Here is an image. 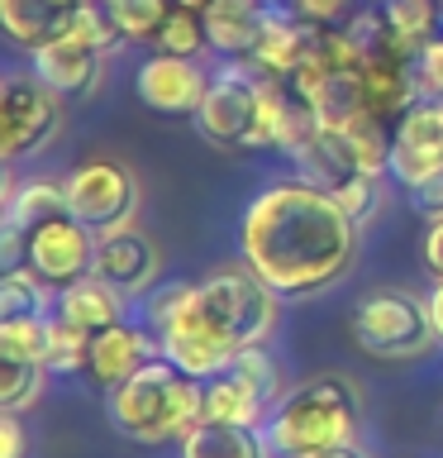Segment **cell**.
Returning <instances> with one entry per match:
<instances>
[{
	"label": "cell",
	"mask_w": 443,
	"mask_h": 458,
	"mask_svg": "<svg viewBox=\"0 0 443 458\" xmlns=\"http://www.w3.org/2000/svg\"><path fill=\"white\" fill-rule=\"evenodd\" d=\"M357 229L324 186L305 177L272 182L243 215V263L277 296H314L353 267Z\"/></svg>",
	"instance_id": "1"
},
{
	"label": "cell",
	"mask_w": 443,
	"mask_h": 458,
	"mask_svg": "<svg viewBox=\"0 0 443 458\" xmlns=\"http://www.w3.org/2000/svg\"><path fill=\"white\" fill-rule=\"evenodd\" d=\"M363 429V396L353 377H310L277 401L267 415V444L277 458H320L329 449L357 444Z\"/></svg>",
	"instance_id": "2"
},
{
	"label": "cell",
	"mask_w": 443,
	"mask_h": 458,
	"mask_svg": "<svg viewBox=\"0 0 443 458\" xmlns=\"http://www.w3.org/2000/svg\"><path fill=\"white\" fill-rule=\"evenodd\" d=\"M200 415H205V386L167 358H153L148 368H138L134 377L110 392L114 429L138 444L186 439L200 425Z\"/></svg>",
	"instance_id": "3"
},
{
	"label": "cell",
	"mask_w": 443,
	"mask_h": 458,
	"mask_svg": "<svg viewBox=\"0 0 443 458\" xmlns=\"http://www.w3.org/2000/svg\"><path fill=\"white\" fill-rule=\"evenodd\" d=\"M148 325L163 339V358L191 377H220L234 363L238 344L205 315L191 282H171L148 301Z\"/></svg>",
	"instance_id": "4"
},
{
	"label": "cell",
	"mask_w": 443,
	"mask_h": 458,
	"mask_svg": "<svg viewBox=\"0 0 443 458\" xmlns=\"http://www.w3.org/2000/svg\"><path fill=\"white\" fill-rule=\"evenodd\" d=\"M348 335L363 353L372 358H420L434 349V315H429V296L420 301L405 286H377L353 306Z\"/></svg>",
	"instance_id": "5"
},
{
	"label": "cell",
	"mask_w": 443,
	"mask_h": 458,
	"mask_svg": "<svg viewBox=\"0 0 443 458\" xmlns=\"http://www.w3.org/2000/svg\"><path fill=\"white\" fill-rule=\"evenodd\" d=\"M196 296L205 315L224 329L238 349L248 344H263L272 329H277V292L257 277L248 263H229V267H214L205 282H196Z\"/></svg>",
	"instance_id": "6"
},
{
	"label": "cell",
	"mask_w": 443,
	"mask_h": 458,
	"mask_svg": "<svg viewBox=\"0 0 443 458\" xmlns=\"http://www.w3.org/2000/svg\"><path fill=\"white\" fill-rule=\"evenodd\" d=\"M67 206L71 215L91 229V234H110V229H129L138 215V177L120 157H91L67 172Z\"/></svg>",
	"instance_id": "7"
},
{
	"label": "cell",
	"mask_w": 443,
	"mask_h": 458,
	"mask_svg": "<svg viewBox=\"0 0 443 458\" xmlns=\"http://www.w3.org/2000/svg\"><path fill=\"white\" fill-rule=\"evenodd\" d=\"M63 129V96L43 86L34 72H14L0 86V157L20 163L38 153Z\"/></svg>",
	"instance_id": "8"
},
{
	"label": "cell",
	"mask_w": 443,
	"mask_h": 458,
	"mask_svg": "<svg viewBox=\"0 0 443 458\" xmlns=\"http://www.w3.org/2000/svg\"><path fill=\"white\" fill-rule=\"evenodd\" d=\"M263 114V77L243 67H224L210 77V91L196 110V129L214 148H253Z\"/></svg>",
	"instance_id": "9"
},
{
	"label": "cell",
	"mask_w": 443,
	"mask_h": 458,
	"mask_svg": "<svg viewBox=\"0 0 443 458\" xmlns=\"http://www.w3.org/2000/svg\"><path fill=\"white\" fill-rule=\"evenodd\" d=\"M391 177L410 191H429L443 177V96H420L396 120Z\"/></svg>",
	"instance_id": "10"
},
{
	"label": "cell",
	"mask_w": 443,
	"mask_h": 458,
	"mask_svg": "<svg viewBox=\"0 0 443 458\" xmlns=\"http://www.w3.org/2000/svg\"><path fill=\"white\" fill-rule=\"evenodd\" d=\"M91 263H96V234L77 220V215L48 220L29 234L24 267L34 272L43 286L67 292V286H77L81 277H91Z\"/></svg>",
	"instance_id": "11"
},
{
	"label": "cell",
	"mask_w": 443,
	"mask_h": 458,
	"mask_svg": "<svg viewBox=\"0 0 443 458\" xmlns=\"http://www.w3.org/2000/svg\"><path fill=\"white\" fill-rule=\"evenodd\" d=\"M134 91L148 110L157 114H196L200 100L210 91V77L196 67V57H171V53H157L138 67L134 77Z\"/></svg>",
	"instance_id": "12"
},
{
	"label": "cell",
	"mask_w": 443,
	"mask_h": 458,
	"mask_svg": "<svg viewBox=\"0 0 443 458\" xmlns=\"http://www.w3.org/2000/svg\"><path fill=\"white\" fill-rule=\"evenodd\" d=\"M91 272L100 282H110L114 292L124 296H138L148 292L153 277H157V249L143 229H110V234H96V263Z\"/></svg>",
	"instance_id": "13"
},
{
	"label": "cell",
	"mask_w": 443,
	"mask_h": 458,
	"mask_svg": "<svg viewBox=\"0 0 443 458\" xmlns=\"http://www.w3.org/2000/svg\"><path fill=\"white\" fill-rule=\"evenodd\" d=\"M314 38H320V29H310L296 10H272L263 38H257V48L248 57V67L267 81H291L296 72L310 63Z\"/></svg>",
	"instance_id": "14"
},
{
	"label": "cell",
	"mask_w": 443,
	"mask_h": 458,
	"mask_svg": "<svg viewBox=\"0 0 443 458\" xmlns=\"http://www.w3.org/2000/svg\"><path fill=\"white\" fill-rule=\"evenodd\" d=\"M157 349H163V339H157V335L120 320V325L91 335V358H86V372H91L105 392H114V386L129 382L138 368H148L153 358H157Z\"/></svg>",
	"instance_id": "15"
},
{
	"label": "cell",
	"mask_w": 443,
	"mask_h": 458,
	"mask_svg": "<svg viewBox=\"0 0 443 458\" xmlns=\"http://www.w3.org/2000/svg\"><path fill=\"white\" fill-rule=\"evenodd\" d=\"M363 100L372 114L396 124L414 100H420V81H414V48H386L367 57L363 67Z\"/></svg>",
	"instance_id": "16"
},
{
	"label": "cell",
	"mask_w": 443,
	"mask_h": 458,
	"mask_svg": "<svg viewBox=\"0 0 443 458\" xmlns=\"http://www.w3.org/2000/svg\"><path fill=\"white\" fill-rule=\"evenodd\" d=\"M100 67H105V53L77 34H63L34 53V77L43 86H53L57 96H91L100 81Z\"/></svg>",
	"instance_id": "17"
},
{
	"label": "cell",
	"mask_w": 443,
	"mask_h": 458,
	"mask_svg": "<svg viewBox=\"0 0 443 458\" xmlns=\"http://www.w3.org/2000/svg\"><path fill=\"white\" fill-rule=\"evenodd\" d=\"M81 5L86 0H0V24H5V38L14 48L38 53L67 34Z\"/></svg>",
	"instance_id": "18"
},
{
	"label": "cell",
	"mask_w": 443,
	"mask_h": 458,
	"mask_svg": "<svg viewBox=\"0 0 443 458\" xmlns=\"http://www.w3.org/2000/svg\"><path fill=\"white\" fill-rule=\"evenodd\" d=\"M296 163H300V177L314 182V186H324L329 196H339L348 182L367 177V172L357 167V157L348 148V139H343V129L339 124H320V120H314L310 139L300 143Z\"/></svg>",
	"instance_id": "19"
},
{
	"label": "cell",
	"mask_w": 443,
	"mask_h": 458,
	"mask_svg": "<svg viewBox=\"0 0 443 458\" xmlns=\"http://www.w3.org/2000/svg\"><path fill=\"white\" fill-rule=\"evenodd\" d=\"M267 5L263 0H210L205 5V34H210V48L224 53V57H238L248 63L257 38L267 29Z\"/></svg>",
	"instance_id": "20"
},
{
	"label": "cell",
	"mask_w": 443,
	"mask_h": 458,
	"mask_svg": "<svg viewBox=\"0 0 443 458\" xmlns=\"http://www.w3.org/2000/svg\"><path fill=\"white\" fill-rule=\"evenodd\" d=\"M57 315L71 320L77 329H86V335H100V329L124 320V292H114L110 282H100L91 272V277H81L77 286L57 292Z\"/></svg>",
	"instance_id": "21"
},
{
	"label": "cell",
	"mask_w": 443,
	"mask_h": 458,
	"mask_svg": "<svg viewBox=\"0 0 443 458\" xmlns=\"http://www.w3.org/2000/svg\"><path fill=\"white\" fill-rule=\"evenodd\" d=\"M181 458H272V444L257 425H220L200 420L181 439Z\"/></svg>",
	"instance_id": "22"
},
{
	"label": "cell",
	"mask_w": 443,
	"mask_h": 458,
	"mask_svg": "<svg viewBox=\"0 0 443 458\" xmlns=\"http://www.w3.org/2000/svg\"><path fill=\"white\" fill-rule=\"evenodd\" d=\"M63 215H71V206H67V186H63V182H43V177H34V182H24L20 191L5 200V225L24 229V234H34V229L48 225V220H63Z\"/></svg>",
	"instance_id": "23"
},
{
	"label": "cell",
	"mask_w": 443,
	"mask_h": 458,
	"mask_svg": "<svg viewBox=\"0 0 443 458\" xmlns=\"http://www.w3.org/2000/svg\"><path fill=\"white\" fill-rule=\"evenodd\" d=\"M343 139H348V148L357 157V167L367 172V177H381V172H391V148H396V129L381 120V114L372 110H357L348 120L339 124Z\"/></svg>",
	"instance_id": "24"
},
{
	"label": "cell",
	"mask_w": 443,
	"mask_h": 458,
	"mask_svg": "<svg viewBox=\"0 0 443 458\" xmlns=\"http://www.w3.org/2000/svg\"><path fill=\"white\" fill-rule=\"evenodd\" d=\"M263 411H267V401L257 396L248 382H238V377H229V372H220V377H210V386H205V415H200V420L263 425Z\"/></svg>",
	"instance_id": "25"
},
{
	"label": "cell",
	"mask_w": 443,
	"mask_h": 458,
	"mask_svg": "<svg viewBox=\"0 0 443 458\" xmlns=\"http://www.w3.org/2000/svg\"><path fill=\"white\" fill-rule=\"evenodd\" d=\"M48 329L43 315H10L0 320V358H24V363H48Z\"/></svg>",
	"instance_id": "26"
},
{
	"label": "cell",
	"mask_w": 443,
	"mask_h": 458,
	"mask_svg": "<svg viewBox=\"0 0 443 458\" xmlns=\"http://www.w3.org/2000/svg\"><path fill=\"white\" fill-rule=\"evenodd\" d=\"M43 377L48 368L43 363H24V358H0V411L20 415L43 396Z\"/></svg>",
	"instance_id": "27"
},
{
	"label": "cell",
	"mask_w": 443,
	"mask_h": 458,
	"mask_svg": "<svg viewBox=\"0 0 443 458\" xmlns=\"http://www.w3.org/2000/svg\"><path fill=\"white\" fill-rule=\"evenodd\" d=\"M171 5H177V0H110L124 43H157Z\"/></svg>",
	"instance_id": "28"
},
{
	"label": "cell",
	"mask_w": 443,
	"mask_h": 458,
	"mask_svg": "<svg viewBox=\"0 0 443 458\" xmlns=\"http://www.w3.org/2000/svg\"><path fill=\"white\" fill-rule=\"evenodd\" d=\"M210 48V34H205V10H191V5H171L163 34H157V53H171V57H196Z\"/></svg>",
	"instance_id": "29"
},
{
	"label": "cell",
	"mask_w": 443,
	"mask_h": 458,
	"mask_svg": "<svg viewBox=\"0 0 443 458\" xmlns=\"http://www.w3.org/2000/svg\"><path fill=\"white\" fill-rule=\"evenodd\" d=\"M224 372H229V377H238V382H248L253 392L267 401V406H272V401H281V368H277V358H272L263 344H248V349H238L234 363H229Z\"/></svg>",
	"instance_id": "30"
},
{
	"label": "cell",
	"mask_w": 443,
	"mask_h": 458,
	"mask_svg": "<svg viewBox=\"0 0 443 458\" xmlns=\"http://www.w3.org/2000/svg\"><path fill=\"white\" fill-rule=\"evenodd\" d=\"M381 14L410 48H424V43L434 38L439 0H381Z\"/></svg>",
	"instance_id": "31"
},
{
	"label": "cell",
	"mask_w": 443,
	"mask_h": 458,
	"mask_svg": "<svg viewBox=\"0 0 443 458\" xmlns=\"http://www.w3.org/2000/svg\"><path fill=\"white\" fill-rule=\"evenodd\" d=\"M86 358H91V335L57 315L53 329H48V363L43 368L48 372H77V368H86Z\"/></svg>",
	"instance_id": "32"
},
{
	"label": "cell",
	"mask_w": 443,
	"mask_h": 458,
	"mask_svg": "<svg viewBox=\"0 0 443 458\" xmlns=\"http://www.w3.org/2000/svg\"><path fill=\"white\" fill-rule=\"evenodd\" d=\"M10 315H43V282L29 267L0 277V320H10Z\"/></svg>",
	"instance_id": "33"
},
{
	"label": "cell",
	"mask_w": 443,
	"mask_h": 458,
	"mask_svg": "<svg viewBox=\"0 0 443 458\" xmlns=\"http://www.w3.org/2000/svg\"><path fill=\"white\" fill-rule=\"evenodd\" d=\"M67 34L86 38V43H91V48H100V53H110L114 43H124L120 24H114V10H110V0H86V5H81V14L71 20V29H67Z\"/></svg>",
	"instance_id": "34"
},
{
	"label": "cell",
	"mask_w": 443,
	"mask_h": 458,
	"mask_svg": "<svg viewBox=\"0 0 443 458\" xmlns=\"http://www.w3.org/2000/svg\"><path fill=\"white\" fill-rule=\"evenodd\" d=\"M377 182H381V177H357V182H348V186H343V191L334 196V200L353 215L357 225H367V220H372V210H377V200H381Z\"/></svg>",
	"instance_id": "35"
},
{
	"label": "cell",
	"mask_w": 443,
	"mask_h": 458,
	"mask_svg": "<svg viewBox=\"0 0 443 458\" xmlns=\"http://www.w3.org/2000/svg\"><path fill=\"white\" fill-rule=\"evenodd\" d=\"M414 81H420V96H443V38H429L414 53Z\"/></svg>",
	"instance_id": "36"
},
{
	"label": "cell",
	"mask_w": 443,
	"mask_h": 458,
	"mask_svg": "<svg viewBox=\"0 0 443 458\" xmlns=\"http://www.w3.org/2000/svg\"><path fill=\"white\" fill-rule=\"evenodd\" d=\"M291 10L310 29H334L339 20H348V14H353V0H291Z\"/></svg>",
	"instance_id": "37"
},
{
	"label": "cell",
	"mask_w": 443,
	"mask_h": 458,
	"mask_svg": "<svg viewBox=\"0 0 443 458\" xmlns=\"http://www.w3.org/2000/svg\"><path fill=\"white\" fill-rule=\"evenodd\" d=\"M424 267L443 282V210L429 215V234H424Z\"/></svg>",
	"instance_id": "38"
},
{
	"label": "cell",
	"mask_w": 443,
	"mask_h": 458,
	"mask_svg": "<svg viewBox=\"0 0 443 458\" xmlns=\"http://www.w3.org/2000/svg\"><path fill=\"white\" fill-rule=\"evenodd\" d=\"M24 425H20V415H10V411H0V458H24Z\"/></svg>",
	"instance_id": "39"
},
{
	"label": "cell",
	"mask_w": 443,
	"mask_h": 458,
	"mask_svg": "<svg viewBox=\"0 0 443 458\" xmlns=\"http://www.w3.org/2000/svg\"><path fill=\"white\" fill-rule=\"evenodd\" d=\"M429 315H434V335H439V344H443V282L429 292Z\"/></svg>",
	"instance_id": "40"
},
{
	"label": "cell",
	"mask_w": 443,
	"mask_h": 458,
	"mask_svg": "<svg viewBox=\"0 0 443 458\" xmlns=\"http://www.w3.org/2000/svg\"><path fill=\"white\" fill-rule=\"evenodd\" d=\"M420 200L429 206V215H434V210H443V177H439L434 186H429V191H420Z\"/></svg>",
	"instance_id": "41"
},
{
	"label": "cell",
	"mask_w": 443,
	"mask_h": 458,
	"mask_svg": "<svg viewBox=\"0 0 443 458\" xmlns=\"http://www.w3.org/2000/svg\"><path fill=\"white\" fill-rule=\"evenodd\" d=\"M320 458H372L363 444H343V449H329V454H320Z\"/></svg>",
	"instance_id": "42"
},
{
	"label": "cell",
	"mask_w": 443,
	"mask_h": 458,
	"mask_svg": "<svg viewBox=\"0 0 443 458\" xmlns=\"http://www.w3.org/2000/svg\"><path fill=\"white\" fill-rule=\"evenodd\" d=\"M177 5H191V10H205L210 0H177Z\"/></svg>",
	"instance_id": "43"
}]
</instances>
